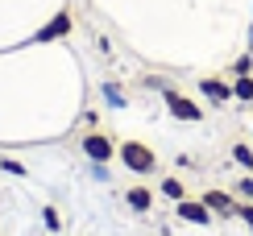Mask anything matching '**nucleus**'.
I'll return each instance as SVG.
<instances>
[{"label": "nucleus", "mask_w": 253, "mask_h": 236, "mask_svg": "<svg viewBox=\"0 0 253 236\" xmlns=\"http://www.w3.org/2000/svg\"><path fill=\"white\" fill-rule=\"evenodd\" d=\"M117 157H121V166L129 170V174H137V178H145V174L158 170V154L150 145H141V141H117Z\"/></svg>", "instance_id": "nucleus-1"}, {"label": "nucleus", "mask_w": 253, "mask_h": 236, "mask_svg": "<svg viewBox=\"0 0 253 236\" xmlns=\"http://www.w3.org/2000/svg\"><path fill=\"white\" fill-rule=\"evenodd\" d=\"M79 149H83L87 162H104V166H108L112 157H117V137L100 133V128H87V133L79 137Z\"/></svg>", "instance_id": "nucleus-2"}, {"label": "nucleus", "mask_w": 253, "mask_h": 236, "mask_svg": "<svg viewBox=\"0 0 253 236\" xmlns=\"http://www.w3.org/2000/svg\"><path fill=\"white\" fill-rule=\"evenodd\" d=\"M162 104H166V112L174 116V120H187V124H199L204 120V104H195V100H187L183 91H162Z\"/></svg>", "instance_id": "nucleus-3"}, {"label": "nucleus", "mask_w": 253, "mask_h": 236, "mask_svg": "<svg viewBox=\"0 0 253 236\" xmlns=\"http://www.w3.org/2000/svg\"><path fill=\"white\" fill-rule=\"evenodd\" d=\"M199 199L208 203V211H212L216 220H237V203H241V199L233 195V191H220V187H212V191H204Z\"/></svg>", "instance_id": "nucleus-4"}, {"label": "nucleus", "mask_w": 253, "mask_h": 236, "mask_svg": "<svg viewBox=\"0 0 253 236\" xmlns=\"http://www.w3.org/2000/svg\"><path fill=\"white\" fill-rule=\"evenodd\" d=\"M174 216L183 220V224H195V228H208V224L216 220L212 211H208V203H204V199H191V195L174 203Z\"/></svg>", "instance_id": "nucleus-5"}, {"label": "nucleus", "mask_w": 253, "mask_h": 236, "mask_svg": "<svg viewBox=\"0 0 253 236\" xmlns=\"http://www.w3.org/2000/svg\"><path fill=\"white\" fill-rule=\"evenodd\" d=\"M199 95L208 104H216V108H228L233 104V83L228 79H199Z\"/></svg>", "instance_id": "nucleus-6"}, {"label": "nucleus", "mask_w": 253, "mask_h": 236, "mask_svg": "<svg viewBox=\"0 0 253 236\" xmlns=\"http://www.w3.org/2000/svg\"><path fill=\"white\" fill-rule=\"evenodd\" d=\"M71 34V13H58L50 25H42L38 34H34V41H58V38H67Z\"/></svg>", "instance_id": "nucleus-7"}, {"label": "nucleus", "mask_w": 253, "mask_h": 236, "mask_svg": "<svg viewBox=\"0 0 253 236\" xmlns=\"http://www.w3.org/2000/svg\"><path fill=\"white\" fill-rule=\"evenodd\" d=\"M125 203H129V211H137V216H145V211L154 207V191L137 182V187H129V191H125Z\"/></svg>", "instance_id": "nucleus-8"}, {"label": "nucleus", "mask_w": 253, "mask_h": 236, "mask_svg": "<svg viewBox=\"0 0 253 236\" xmlns=\"http://www.w3.org/2000/svg\"><path fill=\"white\" fill-rule=\"evenodd\" d=\"M233 100L253 104V75H241V79H233Z\"/></svg>", "instance_id": "nucleus-9"}, {"label": "nucleus", "mask_w": 253, "mask_h": 236, "mask_svg": "<svg viewBox=\"0 0 253 236\" xmlns=\"http://www.w3.org/2000/svg\"><path fill=\"white\" fill-rule=\"evenodd\" d=\"M162 195L170 199V203H178V199H187V187H183V178H162Z\"/></svg>", "instance_id": "nucleus-10"}, {"label": "nucleus", "mask_w": 253, "mask_h": 236, "mask_svg": "<svg viewBox=\"0 0 253 236\" xmlns=\"http://www.w3.org/2000/svg\"><path fill=\"white\" fill-rule=\"evenodd\" d=\"M228 157H233V162H237L241 170H253V149H249L245 141H237L233 149H228Z\"/></svg>", "instance_id": "nucleus-11"}, {"label": "nucleus", "mask_w": 253, "mask_h": 236, "mask_svg": "<svg viewBox=\"0 0 253 236\" xmlns=\"http://www.w3.org/2000/svg\"><path fill=\"white\" fill-rule=\"evenodd\" d=\"M104 100H108V108H129V100H125V91H121V83H104Z\"/></svg>", "instance_id": "nucleus-12"}, {"label": "nucleus", "mask_w": 253, "mask_h": 236, "mask_svg": "<svg viewBox=\"0 0 253 236\" xmlns=\"http://www.w3.org/2000/svg\"><path fill=\"white\" fill-rule=\"evenodd\" d=\"M233 195L245 199V203H253V174H241V178L233 182Z\"/></svg>", "instance_id": "nucleus-13"}, {"label": "nucleus", "mask_w": 253, "mask_h": 236, "mask_svg": "<svg viewBox=\"0 0 253 236\" xmlns=\"http://www.w3.org/2000/svg\"><path fill=\"white\" fill-rule=\"evenodd\" d=\"M228 75H233V79H241V75H253V50H245V54H241L233 67H228Z\"/></svg>", "instance_id": "nucleus-14"}, {"label": "nucleus", "mask_w": 253, "mask_h": 236, "mask_svg": "<svg viewBox=\"0 0 253 236\" xmlns=\"http://www.w3.org/2000/svg\"><path fill=\"white\" fill-rule=\"evenodd\" d=\"M42 224H46L50 232H62V216H58L54 207H50V203H46V207H42Z\"/></svg>", "instance_id": "nucleus-15"}, {"label": "nucleus", "mask_w": 253, "mask_h": 236, "mask_svg": "<svg viewBox=\"0 0 253 236\" xmlns=\"http://www.w3.org/2000/svg\"><path fill=\"white\" fill-rule=\"evenodd\" d=\"M0 170H4V174H13V178H25V174H29V170L21 166L17 157H0Z\"/></svg>", "instance_id": "nucleus-16"}, {"label": "nucleus", "mask_w": 253, "mask_h": 236, "mask_svg": "<svg viewBox=\"0 0 253 236\" xmlns=\"http://www.w3.org/2000/svg\"><path fill=\"white\" fill-rule=\"evenodd\" d=\"M237 220L245 224V228H249V236H253V203H245V199L237 203Z\"/></svg>", "instance_id": "nucleus-17"}, {"label": "nucleus", "mask_w": 253, "mask_h": 236, "mask_svg": "<svg viewBox=\"0 0 253 236\" xmlns=\"http://www.w3.org/2000/svg\"><path fill=\"white\" fill-rule=\"evenodd\" d=\"M87 170H91V178H100V182H108V166H104V162H87Z\"/></svg>", "instance_id": "nucleus-18"}, {"label": "nucleus", "mask_w": 253, "mask_h": 236, "mask_svg": "<svg viewBox=\"0 0 253 236\" xmlns=\"http://www.w3.org/2000/svg\"><path fill=\"white\" fill-rule=\"evenodd\" d=\"M145 87H150V91H170V83L158 79V75H150V79H145Z\"/></svg>", "instance_id": "nucleus-19"}, {"label": "nucleus", "mask_w": 253, "mask_h": 236, "mask_svg": "<svg viewBox=\"0 0 253 236\" xmlns=\"http://www.w3.org/2000/svg\"><path fill=\"white\" fill-rule=\"evenodd\" d=\"M249 108H253V104H249Z\"/></svg>", "instance_id": "nucleus-20"}]
</instances>
